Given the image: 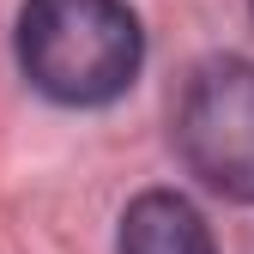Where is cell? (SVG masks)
Returning a JSON list of instances; mask_svg holds the SVG:
<instances>
[{"label":"cell","mask_w":254,"mask_h":254,"mask_svg":"<svg viewBox=\"0 0 254 254\" xmlns=\"http://www.w3.org/2000/svg\"><path fill=\"white\" fill-rule=\"evenodd\" d=\"M121 254H218L206 218L170 188H151L121 218Z\"/></svg>","instance_id":"3957f363"},{"label":"cell","mask_w":254,"mask_h":254,"mask_svg":"<svg viewBox=\"0 0 254 254\" xmlns=\"http://www.w3.org/2000/svg\"><path fill=\"white\" fill-rule=\"evenodd\" d=\"M145 37L127 0H24L18 67L43 97L67 109L115 103L139 79Z\"/></svg>","instance_id":"6da1fadb"},{"label":"cell","mask_w":254,"mask_h":254,"mask_svg":"<svg viewBox=\"0 0 254 254\" xmlns=\"http://www.w3.org/2000/svg\"><path fill=\"white\" fill-rule=\"evenodd\" d=\"M176 151L212 194L254 206V67L206 61L182 85L176 103Z\"/></svg>","instance_id":"7a4b0ae2"}]
</instances>
